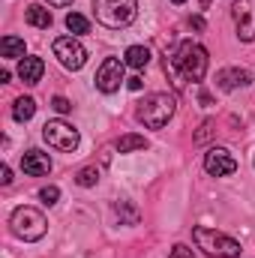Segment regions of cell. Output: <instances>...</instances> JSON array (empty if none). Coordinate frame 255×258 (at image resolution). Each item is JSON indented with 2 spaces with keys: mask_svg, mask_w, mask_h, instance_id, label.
I'll return each mask as SVG.
<instances>
[{
  "mask_svg": "<svg viewBox=\"0 0 255 258\" xmlns=\"http://www.w3.org/2000/svg\"><path fill=\"white\" fill-rule=\"evenodd\" d=\"M171 72L180 78V81H192V84H198L201 78H204V72H207V51H204V45H198V42H180L177 45V51L171 54Z\"/></svg>",
  "mask_w": 255,
  "mask_h": 258,
  "instance_id": "obj_1",
  "label": "cell"
},
{
  "mask_svg": "<svg viewBox=\"0 0 255 258\" xmlns=\"http://www.w3.org/2000/svg\"><path fill=\"white\" fill-rule=\"evenodd\" d=\"M93 15L102 27L120 30L129 27L138 15V0H93Z\"/></svg>",
  "mask_w": 255,
  "mask_h": 258,
  "instance_id": "obj_2",
  "label": "cell"
},
{
  "mask_svg": "<svg viewBox=\"0 0 255 258\" xmlns=\"http://www.w3.org/2000/svg\"><path fill=\"white\" fill-rule=\"evenodd\" d=\"M9 225H12V234L33 243V240H42L45 231H48V219L42 210L36 207H15L12 216H9Z\"/></svg>",
  "mask_w": 255,
  "mask_h": 258,
  "instance_id": "obj_3",
  "label": "cell"
},
{
  "mask_svg": "<svg viewBox=\"0 0 255 258\" xmlns=\"http://www.w3.org/2000/svg\"><path fill=\"white\" fill-rule=\"evenodd\" d=\"M174 96L171 93H150L144 96V102L138 105V120L147 129H162L174 117Z\"/></svg>",
  "mask_w": 255,
  "mask_h": 258,
  "instance_id": "obj_4",
  "label": "cell"
},
{
  "mask_svg": "<svg viewBox=\"0 0 255 258\" xmlns=\"http://www.w3.org/2000/svg\"><path fill=\"white\" fill-rule=\"evenodd\" d=\"M192 240L198 243L201 252H207L210 258H237L243 252L234 237H228L222 231H213V228H201V225L192 231Z\"/></svg>",
  "mask_w": 255,
  "mask_h": 258,
  "instance_id": "obj_5",
  "label": "cell"
},
{
  "mask_svg": "<svg viewBox=\"0 0 255 258\" xmlns=\"http://www.w3.org/2000/svg\"><path fill=\"white\" fill-rule=\"evenodd\" d=\"M42 138H45L51 147L66 150V153H72V150L78 147V141H81L78 129L72 126V123H66V120H48V123L42 126Z\"/></svg>",
  "mask_w": 255,
  "mask_h": 258,
  "instance_id": "obj_6",
  "label": "cell"
},
{
  "mask_svg": "<svg viewBox=\"0 0 255 258\" xmlns=\"http://www.w3.org/2000/svg\"><path fill=\"white\" fill-rule=\"evenodd\" d=\"M54 57L66 66V69H81L87 63V48L75 39V36H57L54 39Z\"/></svg>",
  "mask_w": 255,
  "mask_h": 258,
  "instance_id": "obj_7",
  "label": "cell"
},
{
  "mask_svg": "<svg viewBox=\"0 0 255 258\" xmlns=\"http://www.w3.org/2000/svg\"><path fill=\"white\" fill-rule=\"evenodd\" d=\"M123 66H126V60H120V57H105L102 66H99V72H96V87H99L102 93L120 90V84L126 81V78H123Z\"/></svg>",
  "mask_w": 255,
  "mask_h": 258,
  "instance_id": "obj_8",
  "label": "cell"
},
{
  "mask_svg": "<svg viewBox=\"0 0 255 258\" xmlns=\"http://www.w3.org/2000/svg\"><path fill=\"white\" fill-rule=\"evenodd\" d=\"M231 15H234V27H237L240 42H252L255 39V0H234Z\"/></svg>",
  "mask_w": 255,
  "mask_h": 258,
  "instance_id": "obj_9",
  "label": "cell"
},
{
  "mask_svg": "<svg viewBox=\"0 0 255 258\" xmlns=\"http://www.w3.org/2000/svg\"><path fill=\"white\" fill-rule=\"evenodd\" d=\"M204 168L213 177H225V174H234L237 171V159H234V153L228 147H210L204 153Z\"/></svg>",
  "mask_w": 255,
  "mask_h": 258,
  "instance_id": "obj_10",
  "label": "cell"
},
{
  "mask_svg": "<svg viewBox=\"0 0 255 258\" xmlns=\"http://www.w3.org/2000/svg\"><path fill=\"white\" fill-rule=\"evenodd\" d=\"M249 81H252L249 69H240V66H228V69H219V72H216V84H219V90L246 87Z\"/></svg>",
  "mask_w": 255,
  "mask_h": 258,
  "instance_id": "obj_11",
  "label": "cell"
},
{
  "mask_svg": "<svg viewBox=\"0 0 255 258\" xmlns=\"http://www.w3.org/2000/svg\"><path fill=\"white\" fill-rule=\"evenodd\" d=\"M21 168H24L27 174H33V177H42V174L51 171V159H48V153H42V150H27V153L21 156Z\"/></svg>",
  "mask_w": 255,
  "mask_h": 258,
  "instance_id": "obj_12",
  "label": "cell"
},
{
  "mask_svg": "<svg viewBox=\"0 0 255 258\" xmlns=\"http://www.w3.org/2000/svg\"><path fill=\"white\" fill-rule=\"evenodd\" d=\"M42 72H45L42 57H21V63H18V78H21L24 84H36V81L42 78Z\"/></svg>",
  "mask_w": 255,
  "mask_h": 258,
  "instance_id": "obj_13",
  "label": "cell"
},
{
  "mask_svg": "<svg viewBox=\"0 0 255 258\" xmlns=\"http://www.w3.org/2000/svg\"><path fill=\"white\" fill-rule=\"evenodd\" d=\"M24 18H27V24H30V27H39V30H48V27L54 24L51 9H45V6H27Z\"/></svg>",
  "mask_w": 255,
  "mask_h": 258,
  "instance_id": "obj_14",
  "label": "cell"
},
{
  "mask_svg": "<svg viewBox=\"0 0 255 258\" xmlns=\"http://www.w3.org/2000/svg\"><path fill=\"white\" fill-rule=\"evenodd\" d=\"M33 114H36V102H33L30 96H18L15 105H12V117H15L18 123H27Z\"/></svg>",
  "mask_w": 255,
  "mask_h": 258,
  "instance_id": "obj_15",
  "label": "cell"
},
{
  "mask_svg": "<svg viewBox=\"0 0 255 258\" xmlns=\"http://www.w3.org/2000/svg\"><path fill=\"white\" fill-rule=\"evenodd\" d=\"M123 60H126V66H132V69H144V66L150 63V51H147L144 45H129L126 54H123Z\"/></svg>",
  "mask_w": 255,
  "mask_h": 258,
  "instance_id": "obj_16",
  "label": "cell"
},
{
  "mask_svg": "<svg viewBox=\"0 0 255 258\" xmlns=\"http://www.w3.org/2000/svg\"><path fill=\"white\" fill-rule=\"evenodd\" d=\"M0 54H3V57H24V39H18V36H3Z\"/></svg>",
  "mask_w": 255,
  "mask_h": 258,
  "instance_id": "obj_17",
  "label": "cell"
},
{
  "mask_svg": "<svg viewBox=\"0 0 255 258\" xmlns=\"http://www.w3.org/2000/svg\"><path fill=\"white\" fill-rule=\"evenodd\" d=\"M66 30H69L72 36L90 33V21H87L84 15H78V12H69V15H66Z\"/></svg>",
  "mask_w": 255,
  "mask_h": 258,
  "instance_id": "obj_18",
  "label": "cell"
},
{
  "mask_svg": "<svg viewBox=\"0 0 255 258\" xmlns=\"http://www.w3.org/2000/svg\"><path fill=\"white\" fill-rule=\"evenodd\" d=\"M144 147H147V138H144V135H123V138L117 141V150H120V153L144 150Z\"/></svg>",
  "mask_w": 255,
  "mask_h": 258,
  "instance_id": "obj_19",
  "label": "cell"
},
{
  "mask_svg": "<svg viewBox=\"0 0 255 258\" xmlns=\"http://www.w3.org/2000/svg\"><path fill=\"white\" fill-rule=\"evenodd\" d=\"M96 180H99V168H96V165H87V168H81V171L75 174V183L84 186V189H87V186H96Z\"/></svg>",
  "mask_w": 255,
  "mask_h": 258,
  "instance_id": "obj_20",
  "label": "cell"
},
{
  "mask_svg": "<svg viewBox=\"0 0 255 258\" xmlns=\"http://www.w3.org/2000/svg\"><path fill=\"white\" fill-rule=\"evenodd\" d=\"M117 216H123L129 225H135V222H138V210H135V207H129V204H117Z\"/></svg>",
  "mask_w": 255,
  "mask_h": 258,
  "instance_id": "obj_21",
  "label": "cell"
},
{
  "mask_svg": "<svg viewBox=\"0 0 255 258\" xmlns=\"http://www.w3.org/2000/svg\"><path fill=\"white\" fill-rule=\"evenodd\" d=\"M39 198H42L45 204H54V201L60 198V189H57V186H42V189H39Z\"/></svg>",
  "mask_w": 255,
  "mask_h": 258,
  "instance_id": "obj_22",
  "label": "cell"
},
{
  "mask_svg": "<svg viewBox=\"0 0 255 258\" xmlns=\"http://www.w3.org/2000/svg\"><path fill=\"white\" fill-rule=\"evenodd\" d=\"M51 108H54L57 114H66V111H72V102L63 99V96H54V99H51Z\"/></svg>",
  "mask_w": 255,
  "mask_h": 258,
  "instance_id": "obj_23",
  "label": "cell"
},
{
  "mask_svg": "<svg viewBox=\"0 0 255 258\" xmlns=\"http://www.w3.org/2000/svg\"><path fill=\"white\" fill-rule=\"evenodd\" d=\"M168 258H195V255H192V249H186V246H174V252Z\"/></svg>",
  "mask_w": 255,
  "mask_h": 258,
  "instance_id": "obj_24",
  "label": "cell"
},
{
  "mask_svg": "<svg viewBox=\"0 0 255 258\" xmlns=\"http://www.w3.org/2000/svg\"><path fill=\"white\" fill-rule=\"evenodd\" d=\"M0 183H3V186L12 183V171H9V165H3V171H0Z\"/></svg>",
  "mask_w": 255,
  "mask_h": 258,
  "instance_id": "obj_25",
  "label": "cell"
},
{
  "mask_svg": "<svg viewBox=\"0 0 255 258\" xmlns=\"http://www.w3.org/2000/svg\"><path fill=\"white\" fill-rule=\"evenodd\" d=\"M126 84H129V90H141V87H144V81H141L138 75H132V78H129Z\"/></svg>",
  "mask_w": 255,
  "mask_h": 258,
  "instance_id": "obj_26",
  "label": "cell"
},
{
  "mask_svg": "<svg viewBox=\"0 0 255 258\" xmlns=\"http://www.w3.org/2000/svg\"><path fill=\"white\" fill-rule=\"evenodd\" d=\"M210 129H213V123H204V126H201V132L195 135V141H204V138L210 135Z\"/></svg>",
  "mask_w": 255,
  "mask_h": 258,
  "instance_id": "obj_27",
  "label": "cell"
},
{
  "mask_svg": "<svg viewBox=\"0 0 255 258\" xmlns=\"http://www.w3.org/2000/svg\"><path fill=\"white\" fill-rule=\"evenodd\" d=\"M192 27H195V30H201V27H204V18H201V15H195V18H192Z\"/></svg>",
  "mask_w": 255,
  "mask_h": 258,
  "instance_id": "obj_28",
  "label": "cell"
},
{
  "mask_svg": "<svg viewBox=\"0 0 255 258\" xmlns=\"http://www.w3.org/2000/svg\"><path fill=\"white\" fill-rule=\"evenodd\" d=\"M48 3H51V6H69L72 0H48Z\"/></svg>",
  "mask_w": 255,
  "mask_h": 258,
  "instance_id": "obj_29",
  "label": "cell"
},
{
  "mask_svg": "<svg viewBox=\"0 0 255 258\" xmlns=\"http://www.w3.org/2000/svg\"><path fill=\"white\" fill-rule=\"evenodd\" d=\"M174 3H186V0H174Z\"/></svg>",
  "mask_w": 255,
  "mask_h": 258,
  "instance_id": "obj_30",
  "label": "cell"
}]
</instances>
